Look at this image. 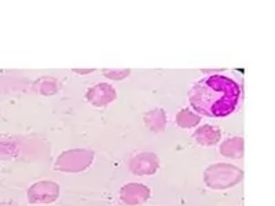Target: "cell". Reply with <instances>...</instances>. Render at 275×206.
I'll use <instances>...</instances> for the list:
<instances>
[{
  "label": "cell",
  "mask_w": 275,
  "mask_h": 206,
  "mask_svg": "<svg viewBox=\"0 0 275 206\" xmlns=\"http://www.w3.org/2000/svg\"><path fill=\"white\" fill-rule=\"evenodd\" d=\"M72 72L76 74H91L94 73L95 69H72Z\"/></svg>",
  "instance_id": "cell-15"
},
{
  "label": "cell",
  "mask_w": 275,
  "mask_h": 206,
  "mask_svg": "<svg viewBox=\"0 0 275 206\" xmlns=\"http://www.w3.org/2000/svg\"><path fill=\"white\" fill-rule=\"evenodd\" d=\"M95 154L88 148H70L62 151L54 164V169L63 173H81L94 162Z\"/></svg>",
  "instance_id": "cell-3"
},
{
  "label": "cell",
  "mask_w": 275,
  "mask_h": 206,
  "mask_svg": "<svg viewBox=\"0 0 275 206\" xmlns=\"http://www.w3.org/2000/svg\"><path fill=\"white\" fill-rule=\"evenodd\" d=\"M18 146L10 138H0V160H11L17 157Z\"/></svg>",
  "instance_id": "cell-13"
},
{
  "label": "cell",
  "mask_w": 275,
  "mask_h": 206,
  "mask_svg": "<svg viewBox=\"0 0 275 206\" xmlns=\"http://www.w3.org/2000/svg\"><path fill=\"white\" fill-rule=\"evenodd\" d=\"M143 121L152 132L160 133L167 126V114L161 107H155L153 110H149L143 116Z\"/></svg>",
  "instance_id": "cell-10"
},
{
  "label": "cell",
  "mask_w": 275,
  "mask_h": 206,
  "mask_svg": "<svg viewBox=\"0 0 275 206\" xmlns=\"http://www.w3.org/2000/svg\"><path fill=\"white\" fill-rule=\"evenodd\" d=\"M193 138L202 147L215 146L221 139V129L215 125H201L193 132Z\"/></svg>",
  "instance_id": "cell-8"
},
{
  "label": "cell",
  "mask_w": 275,
  "mask_h": 206,
  "mask_svg": "<svg viewBox=\"0 0 275 206\" xmlns=\"http://www.w3.org/2000/svg\"><path fill=\"white\" fill-rule=\"evenodd\" d=\"M201 116H198V114L191 112V110H188V109H182L181 112L176 114V117H175L176 125L182 128V129L194 128V126H197L201 122Z\"/></svg>",
  "instance_id": "cell-11"
},
{
  "label": "cell",
  "mask_w": 275,
  "mask_h": 206,
  "mask_svg": "<svg viewBox=\"0 0 275 206\" xmlns=\"http://www.w3.org/2000/svg\"><path fill=\"white\" fill-rule=\"evenodd\" d=\"M152 190L143 183H127L120 188V200L127 206H139L150 200Z\"/></svg>",
  "instance_id": "cell-6"
},
{
  "label": "cell",
  "mask_w": 275,
  "mask_h": 206,
  "mask_svg": "<svg viewBox=\"0 0 275 206\" xmlns=\"http://www.w3.org/2000/svg\"><path fill=\"white\" fill-rule=\"evenodd\" d=\"M128 169L136 176H152L160 169V158L157 154L143 151L134 155L128 162Z\"/></svg>",
  "instance_id": "cell-5"
},
{
  "label": "cell",
  "mask_w": 275,
  "mask_h": 206,
  "mask_svg": "<svg viewBox=\"0 0 275 206\" xmlns=\"http://www.w3.org/2000/svg\"><path fill=\"white\" fill-rule=\"evenodd\" d=\"M244 180V171L227 162L209 165L204 171V183L211 190H228L238 186Z\"/></svg>",
  "instance_id": "cell-2"
},
{
  "label": "cell",
  "mask_w": 275,
  "mask_h": 206,
  "mask_svg": "<svg viewBox=\"0 0 275 206\" xmlns=\"http://www.w3.org/2000/svg\"><path fill=\"white\" fill-rule=\"evenodd\" d=\"M102 74L110 80H124L131 74V69H103Z\"/></svg>",
  "instance_id": "cell-14"
},
{
  "label": "cell",
  "mask_w": 275,
  "mask_h": 206,
  "mask_svg": "<svg viewBox=\"0 0 275 206\" xmlns=\"http://www.w3.org/2000/svg\"><path fill=\"white\" fill-rule=\"evenodd\" d=\"M60 184L50 180L36 181L28 188V201L34 205H46L53 204L60 198Z\"/></svg>",
  "instance_id": "cell-4"
},
{
  "label": "cell",
  "mask_w": 275,
  "mask_h": 206,
  "mask_svg": "<svg viewBox=\"0 0 275 206\" xmlns=\"http://www.w3.org/2000/svg\"><path fill=\"white\" fill-rule=\"evenodd\" d=\"M33 88L44 96H51L60 91V83L55 77H40L39 80L33 84Z\"/></svg>",
  "instance_id": "cell-12"
},
{
  "label": "cell",
  "mask_w": 275,
  "mask_h": 206,
  "mask_svg": "<svg viewBox=\"0 0 275 206\" xmlns=\"http://www.w3.org/2000/svg\"><path fill=\"white\" fill-rule=\"evenodd\" d=\"M242 95L238 81L221 73L198 80L188 92V100L198 116L211 118L227 117L237 110Z\"/></svg>",
  "instance_id": "cell-1"
},
{
  "label": "cell",
  "mask_w": 275,
  "mask_h": 206,
  "mask_svg": "<svg viewBox=\"0 0 275 206\" xmlns=\"http://www.w3.org/2000/svg\"><path fill=\"white\" fill-rule=\"evenodd\" d=\"M245 140L241 136H233L228 138L220 145L219 151L223 157L231 158V160H241L244 157V147H245Z\"/></svg>",
  "instance_id": "cell-9"
},
{
  "label": "cell",
  "mask_w": 275,
  "mask_h": 206,
  "mask_svg": "<svg viewBox=\"0 0 275 206\" xmlns=\"http://www.w3.org/2000/svg\"><path fill=\"white\" fill-rule=\"evenodd\" d=\"M117 98V92L109 83H99L96 86L88 88L86 92V99L95 107H105L114 102Z\"/></svg>",
  "instance_id": "cell-7"
},
{
  "label": "cell",
  "mask_w": 275,
  "mask_h": 206,
  "mask_svg": "<svg viewBox=\"0 0 275 206\" xmlns=\"http://www.w3.org/2000/svg\"><path fill=\"white\" fill-rule=\"evenodd\" d=\"M0 206H15L11 202H0Z\"/></svg>",
  "instance_id": "cell-16"
}]
</instances>
